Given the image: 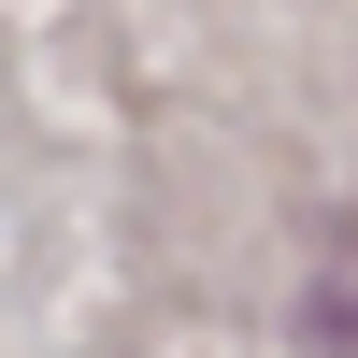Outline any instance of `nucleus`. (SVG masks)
<instances>
[{
    "label": "nucleus",
    "mask_w": 358,
    "mask_h": 358,
    "mask_svg": "<svg viewBox=\"0 0 358 358\" xmlns=\"http://www.w3.org/2000/svg\"><path fill=\"white\" fill-rule=\"evenodd\" d=\"M301 344L358 358V201H344V229L315 244V273H301Z\"/></svg>",
    "instance_id": "f257e3e1"
}]
</instances>
